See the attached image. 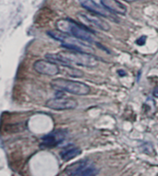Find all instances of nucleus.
Masks as SVG:
<instances>
[{"instance_id":"nucleus-1","label":"nucleus","mask_w":158,"mask_h":176,"mask_svg":"<svg viewBox=\"0 0 158 176\" xmlns=\"http://www.w3.org/2000/svg\"><path fill=\"white\" fill-rule=\"evenodd\" d=\"M46 59L56 64L64 67L81 66L84 67H94L98 65L99 59L90 53H85L75 50L67 49V51L59 52L58 54H47Z\"/></svg>"},{"instance_id":"nucleus-2","label":"nucleus","mask_w":158,"mask_h":176,"mask_svg":"<svg viewBox=\"0 0 158 176\" xmlns=\"http://www.w3.org/2000/svg\"><path fill=\"white\" fill-rule=\"evenodd\" d=\"M56 27L58 31L76 37V38L84 42H94V34L92 31L69 19H62L57 20L56 23Z\"/></svg>"},{"instance_id":"nucleus-3","label":"nucleus","mask_w":158,"mask_h":176,"mask_svg":"<svg viewBox=\"0 0 158 176\" xmlns=\"http://www.w3.org/2000/svg\"><path fill=\"white\" fill-rule=\"evenodd\" d=\"M47 34L53 39L62 43V46L66 47L69 50H75V51H81L85 53H92L93 52V48L89 44H86L76 37L71 36L68 33L62 32L60 31H47Z\"/></svg>"},{"instance_id":"nucleus-4","label":"nucleus","mask_w":158,"mask_h":176,"mask_svg":"<svg viewBox=\"0 0 158 176\" xmlns=\"http://www.w3.org/2000/svg\"><path fill=\"white\" fill-rule=\"evenodd\" d=\"M53 89L60 91L68 92L74 95H87L90 92V87L83 82L74 81L65 79H56L51 81Z\"/></svg>"},{"instance_id":"nucleus-5","label":"nucleus","mask_w":158,"mask_h":176,"mask_svg":"<svg viewBox=\"0 0 158 176\" xmlns=\"http://www.w3.org/2000/svg\"><path fill=\"white\" fill-rule=\"evenodd\" d=\"M45 106L52 110L56 111H66V110H72L75 109L78 106V102L72 98H66V97H56L48 100Z\"/></svg>"},{"instance_id":"nucleus-6","label":"nucleus","mask_w":158,"mask_h":176,"mask_svg":"<svg viewBox=\"0 0 158 176\" xmlns=\"http://www.w3.org/2000/svg\"><path fill=\"white\" fill-rule=\"evenodd\" d=\"M78 18L79 19L88 25H92L93 27L98 28L102 31H109L110 26L107 22H105L104 19H102L99 15H96L94 13H84V12H80L78 13Z\"/></svg>"},{"instance_id":"nucleus-7","label":"nucleus","mask_w":158,"mask_h":176,"mask_svg":"<svg viewBox=\"0 0 158 176\" xmlns=\"http://www.w3.org/2000/svg\"><path fill=\"white\" fill-rule=\"evenodd\" d=\"M34 70L42 75L46 76H56L60 72L58 66L49 60H38L33 64Z\"/></svg>"},{"instance_id":"nucleus-8","label":"nucleus","mask_w":158,"mask_h":176,"mask_svg":"<svg viewBox=\"0 0 158 176\" xmlns=\"http://www.w3.org/2000/svg\"><path fill=\"white\" fill-rule=\"evenodd\" d=\"M79 1L84 8H86L87 10L92 12V13H94L96 15H99L101 17H105L107 19H114V18H112V16L110 15V11L107 10L104 6L96 4L93 0H79Z\"/></svg>"},{"instance_id":"nucleus-9","label":"nucleus","mask_w":158,"mask_h":176,"mask_svg":"<svg viewBox=\"0 0 158 176\" xmlns=\"http://www.w3.org/2000/svg\"><path fill=\"white\" fill-rule=\"evenodd\" d=\"M65 137V133H63L62 130H57L55 132H52L50 134H48L44 136L42 138V148H53L56 147L57 144L61 142Z\"/></svg>"},{"instance_id":"nucleus-10","label":"nucleus","mask_w":158,"mask_h":176,"mask_svg":"<svg viewBox=\"0 0 158 176\" xmlns=\"http://www.w3.org/2000/svg\"><path fill=\"white\" fill-rule=\"evenodd\" d=\"M101 4L107 10L110 12H114L116 14L125 15L127 13L126 6L119 2L118 0H101Z\"/></svg>"},{"instance_id":"nucleus-11","label":"nucleus","mask_w":158,"mask_h":176,"mask_svg":"<svg viewBox=\"0 0 158 176\" xmlns=\"http://www.w3.org/2000/svg\"><path fill=\"white\" fill-rule=\"evenodd\" d=\"M81 153V150L79 148L72 147L69 148H66L61 152V158L65 161H68L72 159H74L75 157L79 156Z\"/></svg>"},{"instance_id":"nucleus-12","label":"nucleus","mask_w":158,"mask_h":176,"mask_svg":"<svg viewBox=\"0 0 158 176\" xmlns=\"http://www.w3.org/2000/svg\"><path fill=\"white\" fill-rule=\"evenodd\" d=\"M98 173V170H97L93 165L88 164L85 168H83L78 174L75 176H96Z\"/></svg>"},{"instance_id":"nucleus-13","label":"nucleus","mask_w":158,"mask_h":176,"mask_svg":"<svg viewBox=\"0 0 158 176\" xmlns=\"http://www.w3.org/2000/svg\"><path fill=\"white\" fill-rule=\"evenodd\" d=\"M145 42H146V36H141L140 38L136 41V43L138 45H144L145 44Z\"/></svg>"},{"instance_id":"nucleus-14","label":"nucleus","mask_w":158,"mask_h":176,"mask_svg":"<svg viewBox=\"0 0 158 176\" xmlns=\"http://www.w3.org/2000/svg\"><path fill=\"white\" fill-rule=\"evenodd\" d=\"M153 96L156 97V98H158V86L153 90Z\"/></svg>"},{"instance_id":"nucleus-15","label":"nucleus","mask_w":158,"mask_h":176,"mask_svg":"<svg viewBox=\"0 0 158 176\" xmlns=\"http://www.w3.org/2000/svg\"><path fill=\"white\" fill-rule=\"evenodd\" d=\"M126 2H134V1H136V0H125Z\"/></svg>"}]
</instances>
